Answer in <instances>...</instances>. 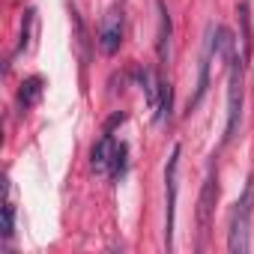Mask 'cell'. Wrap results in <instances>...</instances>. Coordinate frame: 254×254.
Returning <instances> with one entry per match:
<instances>
[{
	"instance_id": "6da1fadb",
	"label": "cell",
	"mask_w": 254,
	"mask_h": 254,
	"mask_svg": "<svg viewBox=\"0 0 254 254\" xmlns=\"http://www.w3.org/2000/svg\"><path fill=\"white\" fill-rule=\"evenodd\" d=\"M245 57L236 51L227 60V126H224V144L236 138L242 123V102H245Z\"/></svg>"
},
{
	"instance_id": "7a4b0ae2",
	"label": "cell",
	"mask_w": 254,
	"mask_h": 254,
	"mask_svg": "<svg viewBox=\"0 0 254 254\" xmlns=\"http://www.w3.org/2000/svg\"><path fill=\"white\" fill-rule=\"evenodd\" d=\"M251 212H254V174H248V183L233 203L230 212V230H227V248L230 254H245L251 248L248 233H251Z\"/></svg>"
},
{
	"instance_id": "3957f363",
	"label": "cell",
	"mask_w": 254,
	"mask_h": 254,
	"mask_svg": "<svg viewBox=\"0 0 254 254\" xmlns=\"http://www.w3.org/2000/svg\"><path fill=\"white\" fill-rule=\"evenodd\" d=\"M180 156L183 147L177 144L171 150L168 168H165V248L174 251V221H177V174H180Z\"/></svg>"
},
{
	"instance_id": "277c9868",
	"label": "cell",
	"mask_w": 254,
	"mask_h": 254,
	"mask_svg": "<svg viewBox=\"0 0 254 254\" xmlns=\"http://www.w3.org/2000/svg\"><path fill=\"white\" fill-rule=\"evenodd\" d=\"M215 200H218V171L215 165L206 168L203 186H200V197H197V233H200V248L209 236V224H212V212H215Z\"/></svg>"
},
{
	"instance_id": "5b68a950",
	"label": "cell",
	"mask_w": 254,
	"mask_h": 254,
	"mask_svg": "<svg viewBox=\"0 0 254 254\" xmlns=\"http://www.w3.org/2000/svg\"><path fill=\"white\" fill-rule=\"evenodd\" d=\"M99 51L102 54H117L123 45V9H108L102 24H99Z\"/></svg>"
},
{
	"instance_id": "8992f818",
	"label": "cell",
	"mask_w": 254,
	"mask_h": 254,
	"mask_svg": "<svg viewBox=\"0 0 254 254\" xmlns=\"http://www.w3.org/2000/svg\"><path fill=\"white\" fill-rule=\"evenodd\" d=\"M215 27L209 24L206 27V39H203V54H200V72H197V87H194V96L189 99V111H194L203 96H206V87H209V66H212V57H215Z\"/></svg>"
},
{
	"instance_id": "52a82bcc",
	"label": "cell",
	"mask_w": 254,
	"mask_h": 254,
	"mask_svg": "<svg viewBox=\"0 0 254 254\" xmlns=\"http://www.w3.org/2000/svg\"><path fill=\"white\" fill-rule=\"evenodd\" d=\"M159 6V39H156V48H159V60L162 66H168L171 60V33H174V24H171V15L165 9V0H156Z\"/></svg>"
},
{
	"instance_id": "ba28073f",
	"label": "cell",
	"mask_w": 254,
	"mask_h": 254,
	"mask_svg": "<svg viewBox=\"0 0 254 254\" xmlns=\"http://www.w3.org/2000/svg\"><path fill=\"white\" fill-rule=\"evenodd\" d=\"M114 147H117V141L111 138V132H105V135L93 144V150H90V165H93L96 174H108V168H111V156H114Z\"/></svg>"
},
{
	"instance_id": "9c48e42d",
	"label": "cell",
	"mask_w": 254,
	"mask_h": 254,
	"mask_svg": "<svg viewBox=\"0 0 254 254\" xmlns=\"http://www.w3.org/2000/svg\"><path fill=\"white\" fill-rule=\"evenodd\" d=\"M171 111H174V87H171L168 75L162 72V78H159V105H156V123H159V126H165V123L171 120Z\"/></svg>"
},
{
	"instance_id": "30bf717a",
	"label": "cell",
	"mask_w": 254,
	"mask_h": 254,
	"mask_svg": "<svg viewBox=\"0 0 254 254\" xmlns=\"http://www.w3.org/2000/svg\"><path fill=\"white\" fill-rule=\"evenodd\" d=\"M236 15H239V24H242V57L251 60V51H254V30H251V3L242 0L236 6Z\"/></svg>"
},
{
	"instance_id": "8fae6325",
	"label": "cell",
	"mask_w": 254,
	"mask_h": 254,
	"mask_svg": "<svg viewBox=\"0 0 254 254\" xmlns=\"http://www.w3.org/2000/svg\"><path fill=\"white\" fill-rule=\"evenodd\" d=\"M39 96H42V78H39V75L24 78L21 87H18V105H21V108H33V105L39 102Z\"/></svg>"
},
{
	"instance_id": "7c38bea8",
	"label": "cell",
	"mask_w": 254,
	"mask_h": 254,
	"mask_svg": "<svg viewBox=\"0 0 254 254\" xmlns=\"http://www.w3.org/2000/svg\"><path fill=\"white\" fill-rule=\"evenodd\" d=\"M126 159H129V147H126V144H117V147H114V156H111V168H108V174H111L114 180H120V177L126 174Z\"/></svg>"
},
{
	"instance_id": "4fadbf2b",
	"label": "cell",
	"mask_w": 254,
	"mask_h": 254,
	"mask_svg": "<svg viewBox=\"0 0 254 254\" xmlns=\"http://www.w3.org/2000/svg\"><path fill=\"white\" fill-rule=\"evenodd\" d=\"M72 27H75V42H78V48H81V57L87 60V57H90V51H87V42H90V39H87L84 21H81V15H78L75 9H72Z\"/></svg>"
},
{
	"instance_id": "5bb4252c",
	"label": "cell",
	"mask_w": 254,
	"mask_h": 254,
	"mask_svg": "<svg viewBox=\"0 0 254 254\" xmlns=\"http://www.w3.org/2000/svg\"><path fill=\"white\" fill-rule=\"evenodd\" d=\"M12 233H15V206L6 197V203H3V239H12Z\"/></svg>"
}]
</instances>
